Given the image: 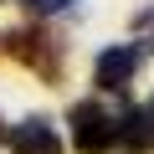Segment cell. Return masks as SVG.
<instances>
[{
    "label": "cell",
    "mask_w": 154,
    "mask_h": 154,
    "mask_svg": "<svg viewBox=\"0 0 154 154\" xmlns=\"http://www.w3.org/2000/svg\"><path fill=\"white\" fill-rule=\"evenodd\" d=\"M149 113H154V103H149Z\"/></svg>",
    "instance_id": "8992f818"
},
{
    "label": "cell",
    "mask_w": 154,
    "mask_h": 154,
    "mask_svg": "<svg viewBox=\"0 0 154 154\" xmlns=\"http://www.w3.org/2000/svg\"><path fill=\"white\" fill-rule=\"evenodd\" d=\"M67 123H72V144L82 149V154H98V149L113 144V118H108V108H98V103H77V108L67 113Z\"/></svg>",
    "instance_id": "6da1fadb"
},
{
    "label": "cell",
    "mask_w": 154,
    "mask_h": 154,
    "mask_svg": "<svg viewBox=\"0 0 154 154\" xmlns=\"http://www.w3.org/2000/svg\"><path fill=\"white\" fill-rule=\"evenodd\" d=\"M113 139H123L128 149H154V113L149 108H128L113 123Z\"/></svg>",
    "instance_id": "277c9868"
},
{
    "label": "cell",
    "mask_w": 154,
    "mask_h": 154,
    "mask_svg": "<svg viewBox=\"0 0 154 154\" xmlns=\"http://www.w3.org/2000/svg\"><path fill=\"white\" fill-rule=\"evenodd\" d=\"M21 11L26 16H62V11H72V0H21Z\"/></svg>",
    "instance_id": "5b68a950"
},
{
    "label": "cell",
    "mask_w": 154,
    "mask_h": 154,
    "mask_svg": "<svg viewBox=\"0 0 154 154\" xmlns=\"http://www.w3.org/2000/svg\"><path fill=\"white\" fill-rule=\"evenodd\" d=\"M139 72V46H108L98 57V88H123Z\"/></svg>",
    "instance_id": "3957f363"
},
{
    "label": "cell",
    "mask_w": 154,
    "mask_h": 154,
    "mask_svg": "<svg viewBox=\"0 0 154 154\" xmlns=\"http://www.w3.org/2000/svg\"><path fill=\"white\" fill-rule=\"evenodd\" d=\"M5 144H11V154H62V139L51 134L46 118H26V123L5 128Z\"/></svg>",
    "instance_id": "7a4b0ae2"
}]
</instances>
